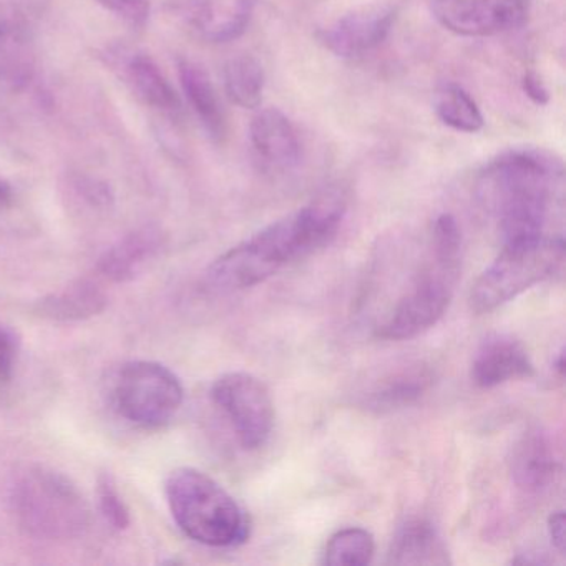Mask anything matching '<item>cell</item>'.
Wrapping results in <instances>:
<instances>
[{
  "instance_id": "obj_1",
  "label": "cell",
  "mask_w": 566,
  "mask_h": 566,
  "mask_svg": "<svg viewBox=\"0 0 566 566\" xmlns=\"http://www.w3.org/2000/svg\"><path fill=\"white\" fill-rule=\"evenodd\" d=\"M346 210L343 191L319 195L313 203L221 254L208 268V286L220 293H233L264 283L286 264L329 243L339 231Z\"/></svg>"
},
{
  "instance_id": "obj_2",
  "label": "cell",
  "mask_w": 566,
  "mask_h": 566,
  "mask_svg": "<svg viewBox=\"0 0 566 566\" xmlns=\"http://www.w3.org/2000/svg\"><path fill=\"white\" fill-rule=\"evenodd\" d=\"M555 184V165L536 151H510L485 168L480 203L495 218L503 244L545 237Z\"/></svg>"
},
{
  "instance_id": "obj_3",
  "label": "cell",
  "mask_w": 566,
  "mask_h": 566,
  "mask_svg": "<svg viewBox=\"0 0 566 566\" xmlns=\"http://www.w3.org/2000/svg\"><path fill=\"white\" fill-rule=\"evenodd\" d=\"M462 270V234L452 214H440L433 223L429 251L399 303L377 327L386 340L412 339L439 323L452 303Z\"/></svg>"
},
{
  "instance_id": "obj_4",
  "label": "cell",
  "mask_w": 566,
  "mask_h": 566,
  "mask_svg": "<svg viewBox=\"0 0 566 566\" xmlns=\"http://www.w3.org/2000/svg\"><path fill=\"white\" fill-rule=\"evenodd\" d=\"M15 522L28 535L45 542H69L87 533L91 506L64 473L44 465L25 467L9 489Z\"/></svg>"
},
{
  "instance_id": "obj_5",
  "label": "cell",
  "mask_w": 566,
  "mask_h": 566,
  "mask_svg": "<svg viewBox=\"0 0 566 566\" xmlns=\"http://www.w3.org/2000/svg\"><path fill=\"white\" fill-rule=\"evenodd\" d=\"M165 495L178 528L200 545L231 548L250 538L240 503L208 473L180 467L168 475Z\"/></svg>"
},
{
  "instance_id": "obj_6",
  "label": "cell",
  "mask_w": 566,
  "mask_h": 566,
  "mask_svg": "<svg viewBox=\"0 0 566 566\" xmlns=\"http://www.w3.org/2000/svg\"><path fill=\"white\" fill-rule=\"evenodd\" d=\"M565 261L563 238L543 237L525 243L503 244L496 260L480 274L470 291L476 314L492 313L530 287L552 280Z\"/></svg>"
},
{
  "instance_id": "obj_7",
  "label": "cell",
  "mask_w": 566,
  "mask_h": 566,
  "mask_svg": "<svg viewBox=\"0 0 566 566\" xmlns=\"http://www.w3.org/2000/svg\"><path fill=\"white\" fill-rule=\"evenodd\" d=\"M185 390L174 370L151 360H132L118 369L112 402L118 416L144 429H160L184 406Z\"/></svg>"
},
{
  "instance_id": "obj_8",
  "label": "cell",
  "mask_w": 566,
  "mask_h": 566,
  "mask_svg": "<svg viewBox=\"0 0 566 566\" xmlns=\"http://www.w3.org/2000/svg\"><path fill=\"white\" fill-rule=\"evenodd\" d=\"M211 399L230 423L244 450H258L270 440L274 403L270 390L248 373H228L211 386Z\"/></svg>"
},
{
  "instance_id": "obj_9",
  "label": "cell",
  "mask_w": 566,
  "mask_h": 566,
  "mask_svg": "<svg viewBox=\"0 0 566 566\" xmlns=\"http://www.w3.org/2000/svg\"><path fill=\"white\" fill-rule=\"evenodd\" d=\"M433 18L463 38H490L522 28L528 18L526 0H430Z\"/></svg>"
},
{
  "instance_id": "obj_10",
  "label": "cell",
  "mask_w": 566,
  "mask_h": 566,
  "mask_svg": "<svg viewBox=\"0 0 566 566\" xmlns=\"http://www.w3.org/2000/svg\"><path fill=\"white\" fill-rule=\"evenodd\" d=\"M396 11L389 6L363 9L321 32V42L339 57H357L382 44L392 29Z\"/></svg>"
},
{
  "instance_id": "obj_11",
  "label": "cell",
  "mask_w": 566,
  "mask_h": 566,
  "mask_svg": "<svg viewBox=\"0 0 566 566\" xmlns=\"http://www.w3.org/2000/svg\"><path fill=\"white\" fill-rule=\"evenodd\" d=\"M535 374L528 350L509 334L486 337L472 364V380L480 389H493L510 380L528 379Z\"/></svg>"
},
{
  "instance_id": "obj_12",
  "label": "cell",
  "mask_w": 566,
  "mask_h": 566,
  "mask_svg": "<svg viewBox=\"0 0 566 566\" xmlns=\"http://www.w3.org/2000/svg\"><path fill=\"white\" fill-rule=\"evenodd\" d=\"M35 75V45L24 12L0 4V82L28 87Z\"/></svg>"
},
{
  "instance_id": "obj_13",
  "label": "cell",
  "mask_w": 566,
  "mask_h": 566,
  "mask_svg": "<svg viewBox=\"0 0 566 566\" xmlns=\"http://www.w3.org/2000/svg\"><path fill=\"white\" fill-rule=\"evenodd\" d=\"M254 4L256 0H187L184 12L201 39L224 44L247 31Z\"/></svg>"
},
{
  "instance_id": "obj_14",
  "label": "cell",
  "mask_w": 566,
  "mask_h": 566,
  "mask_svg": "<svg viewBox=\"0 0 566 566\" xmlns=\"http://www.w3.org/2000/svg\"><path fill=\"white\" fill-rule=\"evenodd\" d=\"M433 384V373L427 364L410 363L387 370L363 394V406L374 412H392L412 406Z\"/></svg>"
},
{
  "instance_id": "obj_15",
  "label": "cell",
  "mask_w": 566,
  "mask_h": 566,
  "mask_svg": "<svg viewBox=\"0 0 566 566\" xmlns=\"http://www.w3.org/2000/svg\"><path fill=\"white\" fill-rule=\"evenodd\" d=\"M559 463L555 447L543 430H528L513 447L510 473L525 493H542L555 482Z\"/></svg>"
},
{
  "instance_id": "obj_16",
  "label": "cell",
  "mask_w": 566,
  "mask_h": 566,
  "mask_svg": "<svg viewBox=\"0 0 566 566\" xmlns=\"http://www.w3.org/2000/svg\"><path fill=\"white\" fill-rule=\"evenodd\" d=\"M164 248V237L155 228L132 231L112 244L98 260V273L112 283H128L140 276Z\"/></svg>"
},
{
  "instance_id": "obj_17",
  "label": "cell",
  "mask_w": 566,
  "mask_h": 566,
  "mask_svg": "<svg viewBox=\"0 0 566 566\" xmlns=\"http://www.w3.org/2000/svg\"><path fill=\"white\" fill-rule=\"evenodd\" d=\"M112 64L147 107L174 117L180 114L181 102L177 92L148 55L140 52H115Z\"/></svg>"
},
{
  "instance_id": "obj_18",
  "label": "cell",
  "mask_w": 566,
  "mask_h": 566,
  "mask_svg": "<svg viewBox=\"0 0 566 566\" xmlns=\"http://www.w3.org/2000/svg\"><path fill=\"white\" fill-rule=\"evenodd\" d=\"M251 144L258 157L274 170H290L300 161L301 145L290 118L277 111L266 108L251 122Z\"/></svg>"
},
{
  "instance_id": "obj_19",
  "label": "cell",
  "mask_w": 566,
  "mask_h": 566,
  "mask_svg": "<svg viewBox=\"0 0 566 566\" xmlns=\"http://www.w3.org/2000/svg\"><path fill=\"white\" fill-rule=\"evenodd\" d=\"M387 562L392 565H449L450 558L436 526L423 518H410L394 535Z\"/></svg>"
},
{
  "instance_id": "obj_20",
  "label": "cell",
  "mask_w": 566,
  "mask_h": 566,
  "mask_svg": "<svg viewBox=\"0 0 566 566\" xmlns=\"http://www.w3.org/2000/svg\"><path fill=\"white\" fill-rule=\"evenodd\" d=\"M107 294L97 283L77 280L39 301L35 311L45 319L75 323L98 316L107 307Z\"/></svg>"
},
{
  "instance_id": "obj_21",
  "label": "cell",
  "mask_w": 566,
  "mask_h": 566,
  "mask_svg": "<svg viewBox=\"0 0 566 566\" xmlns=\"http://www.w3.org/2000/svg\"><path fill=\"white\" fill-rule=\"evenodd\" d=\"M178 71H180L185 95H187L195 114L203 124L205 130L213 140H221L227 134V122H224L220 98H218L217 91H214L207 72L190 61H180Z\"/></svg>"
},
{
  "instance_id": "obj_22",
  "label": "cell",
  "mask_w": 566,
  "mask_h": 566,
  "mask_svg": "<svg viewBox=\"0 0 566 566\" xmlns=\"http://www.w3.org/2000/svg\"><path fill=\"white\" fill-rule=\"evenodd\" d=\"M436 112L442 124L463 134H476L485 124L479 105L457 84H443L437 91Z\"/></svg>"
},
{
  "instance_id": "obj_23",
  "label": "cell",
  "mask_w": 566,
  "mask_h": 566,
  "mask_svg": "<svg viewBox=\"0 0 566 566\" xmlns=\"http://www.w3.org/2000/svg\"><path fill=\"white\" fill-rule=\"evenodd\" d=\"M224 87L238 107L256 108L263 97V67L250 55L231 59L224 67Z\"/></svg>"
},
{
  "instance_id": "obj_24",
  "label": "cell",
  "mask_w": 566,
  "mask_h": 566,
  "mask_svg": "<svg viewBox=\"0 0 566 566\" xmlns=\"http://www.w3.org/2000/svg\"><path fill=\"white\" fill-rule=\"evenodd\" d=\"M376 542L364 528H344L334 533L323 553L324 565L363 566L373 562Z\"/></svg>"
},
{
  "instance_id": "obj_25",
  "label": "cell",
  "mask_w": 566,
  "mask_h": 566,
  "mask_svg": "<svg viewBox=\"0 0 566 566\" xmlns=\"http://www.w3.org/2000/svg\"><path fill=\"white\" fill-rule=\"evenodd\" d=\"M97 496L98 509H101L105 522L112 528L117 530V532L127 530L132 523L130 510H128L127 503L122 499L117 483H115L114 476L111 473H102L98 476Z\"/></svg>"
},
{
  "instance_id": "obj_26",
  "label": "cell",
  "mask_w": 566,
  "mask_h": 566,
  "mask_svg": "<svg viewBox=\"0 0 566 566\" xmlns=\"http://www.w3.org/2000/svg\"><path fill=\"white\" fill-rule=\"evenodd\" d=\"M97 2L134 28H142L150 18V0H97Z\"/></svg>"
},
{
  "instance_id": "obj_27",
  "label": "cell",
  "mask_w": 566,
  "mask_h": 566,
  "mask_svg": "<svg viewBox=\"0 0 566 566\" xmlns=\"http://www.w3.org/2000/svg\"><path fill=\"white\" fill-rule=\"evenodd\" d=\"M19 359V339L14 331L0 323V382H11Z\"/></svg>"
},
{
  "instance_id": "obj_28",
  "label": "cell",
  "mask_w": 566,
  "mask_h": 566,
  "mask_svg": "<svg viewBox=\"0 0 566 566\" xmlns=\"http://www.w3.org/2000/svg\"><path fill=\"white\" fill-rule=\"evenodd\" d=\"M81 197H84L92 207L107 208L114 201L111 188L104 181L95 180V178L81 177L75 181Z\"/></svg>"
},
{
  "instance_id": "obj_29",
  "label": "cell",
  "mask_w": 566,
  "mask_h": 566,
  "mask_svg": "<svg viewBox=\"0 0 566 566\" xmlns=\"http://www.w3.org/2000/svg\"><path fill=\"white\" fill-rule=\"evenodd\" d=\"M523 92L528 95V98H532L536 105H546L549 102V92L546 91L543 82L539 81L538 75L533 74V72H528L523 77Z\"/></svg>"
},
{
  "instance_id": "obj_30",
  "label": "cell",
  "mask_w": 566,
  "mask_h": 566,
  "mask_svg": "<svg viewBox=\"0 0 566 566\" xmlns=\"http://www.w3.org/2000/svg\"><path fill=\"white\" fill-rule=\"evenodd\" d=\"M565 512H555L548 518V535L552 539L553 546L558 549L559 553H565L566 535H565Z\"/></svg>"
},
{
  "instance_id": "obj_31",
  "label": "cell",
  "mask_w": 566,
  "mask_h": 566,
  "mask_svg": "<svg viewBox=\"0 0 566 566\" xmlns=\"http://www.w3.org/2000/svg\"><path fill=\"white\" fill-rule=\"evenodd\" d=\"M12 198H14V193H12L11 185L0 178V205H2V207L11 205Z\"/></svg>"
}]
</instances>
